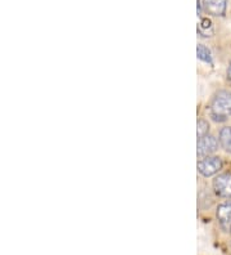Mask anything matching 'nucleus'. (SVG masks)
I'll use <instances>...</instances> for the list:
<instances>
[{"instance_id": "f257e3e1", "label": "nucleus", "mask_w": 231, "mask_h": 255, "mask_svg": "<svg viewBox=\"0 0 231 255\" xmlns=\"http://www.w3.org/2000/svg\"><path fill=\"white\" fill-rule=\"evenodd\" d=\"M211 118L217 123L226 122L231 116V92L220 91L215 94L210 105Z\"/></svg>"}, {"instance_id": "f03ea898", "label": "nucleus", "mask_w": 231, "mask_h": 255, "mask_svg": "<svg viewBox=\"0 0 231 255\" xmlns=\"http://www.w3.org/2000/svg\"><path fill=\"white\" fill-rule=\"evenodd\" d=\"M197 166L199 174L206 178L212 177L222 169V160L219 156H207L198 161Z\"/></svg>"}, {"instance_id": "7ed1b4c3", "label": "nucleus", "mask_w": 231, "mask_h": 255, "mask_svg": "<svg viewBox=\"0 0 231 255\" xmlns=\"http://www.w3.org/2000/svg\"><path fill=\"white\" fill-rule=\"evenodd\" d=\"M213 191L219 197L231 199V173H221L213 179Z\"/></svg>"}, {"instance_id": "20e7f679", "label": "nucleus", "mask_w": 231, "mask_h": 255, "mask_svg": "<svg viewBox=\"0 0 231 255\" xmlns=\"http://www.w3.org/2000/svg\"><path fill=\"white\" fill-rule=\"evenodd\" d=\"M219 140L217 138L207 134L206 137L198 139V148H197V155L198 157L203 159L207 156H211L213 152H216V149L219 148Z\"/></svg>"}, {"instance_id": "39448f33", "label": "nucleus", "mask_w": 231, "mask_h": 255, "mask_svg": "<svg viewBox=\"0 0 231 255\" xmlns=\"http://www.w3.org/2000/svg\"><path fill=\"white\" fill-rule=\"evenodd\" d=\"M216 217L222 230L225 232L231 230V199L220 204L216 212Z\"/></svg>"}, {"instance_id": "423d86ee", "label": "nucleus", "mask_w": 231, "mask_h": 255, "mask_svg": "<svg viewBox=\"0 0 231 255\" xmlns=\"http://www.w3.org/2000/svg\"><path fill=\"white\" fill-rule=\"evenodd\" d=\"M204 9L212 16H224L228 6V0H203Z\"/></svg>"}, {"instance_id": "0eeeda50", "label": "nucleus", "mask_w": 231, "mask_h": 255, "mask_svg": "<svg viewBox=\"0 0 231 255\" xmlns=\"http://www.w3.org/2000/svg\"><path fill=\"white\" fill-rule=\"evenodd\" d=\"M219 142L224 151L231 155V127H224L220 130Z\"/></svg>"}, {"instance_id": "6e6552de", "label": "nucleus", "mask_w": 231, "mask_h": 255, "mask_svg": "<svg viewBox=\"0 0 231 255\" xmlns=\"http://www.w3.org/2000/svg\"><path fill=\"white\" fill-rule=\"evenodd\" d=\"M197 57L204 63H208V65H213V59H212V53L211 50L203 45V44H199L197 47Z\"/></svg>"}, {"instance_id": "1a4fd4ad", "label": "nucleus", "mask_w": 231, "mask_h": 255, "mask_svg": "<svg viewBox=\"0 0 231 255\" xmlns=\"http://www.w3.org/2000/svg\"><path fill=\"white\" fill-rule=\"evenodd\" d=\"M198 31L202 36H211L213 32V26L211 19L208 18H203L200 21L199 26H198Z\"/></svg>"}, {"instance_id": "9d476101", "label": "nucleus", "mask_w": 231, "mask_h": 255, "mask_svg": "<svg viewBox=\"0 0 231 255\" xmlns=\"http://www.w3.org/2000/svg\"><path fill=\"white\" fill-rule=\"evenodd\" d=\"M210 131V124L204 120V119H199L197 123V135H198V139L200 138L206 137L207 134Z\"/></svg>"}, {"instance_id": "9b49d317", "label": "nucleus", "mask_w": 231, "mask_h": 255, "mask_svg": "<svg viewBox=\"0 0 231 255\" xmlns=\"http://www.w3.org/2000/svg\"><path fill=\"white\" fill-rule=\"evenodd\" d=\"M228 78L231 80V62L230 65H229V69H228Z\"/></svg>"}, {"instance_id": "f8f14e48", "label": "nucleus", "mask_w": 231, "mask_h": 255, "mask_svg": "<svg viewBox=\"0 0 231 255\" xmlns=\"http://www.w3.org/2000/svg\"><path fill=\"white\" fill-rule=\"evenodd\" d=\"M230 248H231V244H230Z\"/></svg>"}, {"instance_id": "ddd939ff", "label": "nucleus", "mask_w": 231, "mask_h": 255, "mask_svg": "<svg viewBox=\"0 0 231 255\" xmlns=\"http://www.w3.org/2000/svg\"><path fill=\"white\" fill-rule=\"evenodd\" d=\"M230 234H231V230H230Z\"/></svg>"}]
</instances>
